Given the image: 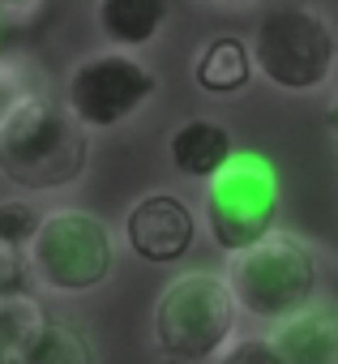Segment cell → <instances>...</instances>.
Segmentation results:
<instances>
[{
	"mask_svg": "<svg viewBox=\"0 0 338 364\" xmlns=\"http://www.w3.org/2000/svg\"><path fill=\"white\" fill-rule=\"evenodd\" d=\"M253 69L283 95H317L338 73V26L321 5L278 0L249 31Z\"/></svg>",
	"mask_w": 338,
	"mask_h": 364,
	"instance_id": "1",
	"label": "cell"
},
{
	"mask_svg": "<svg viewBox=\"0 0 338 364\" xmlns=\"http://www.w3.org/2000/svg\"><path fill=\"white\" fill-rule=\"evenodd\" d=\"M223 279L244 317L283 326L321 300L325 262L308 240H300L291 232H270L261 245L227 257Z\"/></svg>",
	"mask_w": 338,
	"mask_h": 364,
	"instance_id": "2",
	"label": "cell"
},
{
	"mask_svg": "<svg viewBox=\"0 0 338 364\" xmlns=\"http://www.w3.org/2000/svg\"><path fill=\"white\" fill-rule=\"evenodd\" d=\"M90 133L73 120L65 99L26 103L0 129V176L26 193H56L86 176Z\"/></svg>",
	"mask_w": 338,
	"mask_h": 364,
	"instance_id": "3",
	"label": "cell"
},
{
	"mask_svg": "<svg viewBox=\"0 0 338 364\" xmlns=\"http://www.w3.org/2000/svg\"><path fill=\"white\" fill-rule=\"evenodd\" d=\"M240 304L223 274H176L154 300L150 338L163 364H210L236 343Z\"/></svg>",
	"mask_w": 338,
	"mask_h": 364,
	"instance_id": "4",
	"label": "cell"
},
{
	"mask_svg": "<svg viewBox=\"0 0 338 364\" xmlns=\"http://www.w3.org/2000/svg\"><path fill=\"white\" fill-rule=\"evenodd\" d=\"M26 266L39 287L56 296H86L99 291L116 274V236L90 210H48L39 236L26 249Z\"/></svg>",
	"mask_w": 338,
	"mask_h": 364,
	"instance_id": "5",
	"label": "cell"
},
{
	"mask_svg": "<svg viewBox=\"0 0 338 364\" xmlns=\"http://www.w3.org/2000/svg\"><path fill=\"white\" fill-rule=\"evenodd\" d=\"M206 228L223 257L261 245L278 223V171L266 154L240 150L206 185Z\"/></svg>",
	"mask_w": 338,
	"mask_h": 364,
	"instance_id": "6",
	"label": "cell"
},
{
	"mask_svg": "<svg viewBox=\"0 0 338 364\" xmlns=\"http://www.w3.org/2000/svg\"><path fill=\"white\" fill-rule=\"evenodd\" d=\"M154 95H158V73L137 56L111 48L82 56L65 82V107L86 133L129 124L141 107H150Z\"/></svg>",
	"mask_w": 338,
	"mask_h": 364,
	"instance_id": "7",
	"label": "cell"
},
{
	"mask_svg": "<svg viewBox=\"0 0 338 364\" xmlns=\"http://www.w3.org/2000/svg\"><path fill=\"white\" fill-rule=\"evenodd\" d=\"M124 245L150 266H176L197 245V215L180 193H141L124 215Z\"/></svg>",
	"mask_w": 338,
	"mask_h": 364,
	"instance_id": "8",
	"label": "cell"
},
{
	"mask_svg": "<svg viewBox=\"0 0 338 364\" xmlns=\"http://www.w3.org/2000/svg\"><path fill=\"white\" fill-rule=\"evenodd\" d=\"M236 137L223 120L210 116H189L185 124L172 129L167 137V163H172L185 180H197V185H210V180L236 159Z\"/></svg>",
	"mask_w": 338,
	"mask_h": 364,
	"instance_id": "9",
	"label": "cell"
},
{
	"mask_svg": "<svg viewBox=\"0 0 338 364\" xmlns=\"http://www.w3.org/2000/svg\"><path fill=\"white\" fill-rule=\"evenodd\" d=\"M172 18L176 5H167V0H99L94 5L99 35L111 43V52H129V56L137 48H150Z\"/></svg>",
	"mask_w": 338,
	"mask_h": 364,
	"instance_id": "10",
	"label": "cell"
},
{
	"mask_svg": "<svg viewBox=\"0 0 338 364\" xmlns=\"http://www.w3.org/2000/svg\"><path fill=\"white\" fill-rule=\"evenodd\" d=\"M270 338L287 364H338V304L321 296L300 317L274 326Z\"/></svg>",
	"mask_w": 338,
	"mask_h": 364,
	"instance_id": "11",
	"label": "cell"
},
{
	"mask_svg": "<svg viewBox=\"0 0 338 364\" xmlns=\"http://www.w3.org/2000/svg\"><path fill=\"white\" fill-rule=\"evenodd\" d=\"M253 77H257L253 52L249 39L240 35H214L193 56V86L210 99H236L253 86Z\"/></svg>",
	"mask_w": 338,
	"mask_h": 364,
	"instance_id": "12",
	"label": "cell"
},
{
	"mask_svg": "<svg viewBox=\"0 0 338 364\" xmlns=\"http://www.w3.org/2000/svg\"><path fill=\"white\" fill-rule=\"evenodd\" d=\"M18 364H94V343L73 321H48L39 338L18 355Z\"/></svg>",
	"mask_w": 338,
	"mask_h": 364,
	"instance_id": "13",
	"label": "cell"
},
{
	"mask_svg": "<svg viewBox=\"0 0 338 364\" xmlns=\"http://www.w3.org/2000/svg\"><path fill=\"white\" fill-rule=\"evenodd\" d=\"M48 95V73L31 60V56H22V52H0V129H5L26 103H35V99H43Z\"/></svg>",
	"mask_w": 338,
	"mask_h": 364,
	"instance_id": "14",
	"label": "cell"
},
{
	"mask_svg": "<svg viewBox=\"0 0 338 364\" xmlns=\"http://www.w3.org/2000/svg\"><path fill=\"white\" fill-rule=\"evenodd\" d=\"M52 317L43 313V304L31 296V291H22V296H5L0 300V351H9L13 360L39 338V330L48 326Z\"/></svg>",
	"mask_w": 338,
	"mask_h": 364,
	"instance_id": "15",
	"label": "cell"
},
{
	"mask_svg": "<svg viewBox=\"0 0 338 364\" xmlns=\"http://www.w3.org/2000/svg\"><path fill=\"white\" fill-rule=\"evenodd\" d=\"M39 223H43V215H39L35 202H26V198H5L0 202V240L5 245L26 253L31 240L39 236Z\"/></svg>",
	"mask_w": 338,
	"mask_h": 364,
	"instance_id": "16",
	"label": "cell"
},
{
	"mask_svg": "<svg viewBox=\"0 0 338 364\" xmlns=\"http://www.w3.org/2000/svg\"><path fill=\"white\" fill-rule=\"evenodd\" d=\"M214 364H287V360H283V351L274 347L270 334H244V338L236 334V343Z\"/></svg>",
	"mask_w": 338,
	"mask_h": 364,
	"instance_id": "17",
	"label": "cell"
},
{
	"mask_svg": "<svg viewBox=\"0 0 338 364\" xmlns=\"http://www.w3.org/2000/svg\"><path fill=\"white\" fill-rule=\"evenodd\" d=\"M26 274H31L26 253L0 240V300H5V296H22L26 291Z\"/></svg>",
	"mask_w": 338,
	"mask_h": 364,
	"instance_id": "18",
	"label": "cell"
},
{
	"mask_svg": "<svg viewBox=\"0 0 338 364\" xmlns=\"http://www.w3.org/2000/svg\"><path fill=\"white\" fill-rule=\"evenodd\" d=\"M48 14V5L31 0V5H18V0H0V26L5 31H26L31 22H39Z\"/></svg>",
	"mask_w": 338,
	"mask_h": 364,
	"instance_id": "19",
	"label": "cell"
},
{
	"mask_svg": "<svg viewBox=\"0 0 338 364\" xmlns=\"http://www.w3.org/2000/svg\"><path fill=\"white\" fill-rule=\"evenodd\" d=\"M325 133H329V141H334V150H338V90H334L329 103H325Z\"/></svg>",
	"mask_w": 338,
	"mask_h": 364,
	"instance_id": "20",
	"label": "cell"
},
{
	"mask_svg": "<svg viewBox=\"0 0 338 364\" xmlns=\"http://www.w3.org/2000/svg\"><path fill=\"white\" fill-rule=\"evenodd\" d=\"M0 364H18V360H13V355H9V351H0Z\"/></svg>",
	"mask_w": 338,
	"mask_h": 364,
	"instance_id": "21",
	"label": "cell"
},
{
	"mask_svg": "<svg viewBox=\"0 0 338 364\" xmlns=\"http://www.w3.org/2000/svg\"><path fill=\"white\" fill-rule=\"evenodd\" d=\"M0 43H5V26H0Z\"/></svg>",
	"mask_w": 338,
	"mask_h": 364,
	"instance_id": "22",
	"label": "cell"
}]
</instances>
